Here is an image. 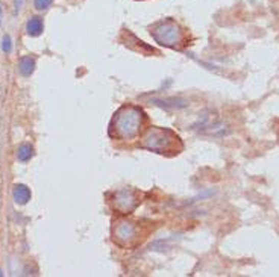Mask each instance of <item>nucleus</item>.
I'll return each mask as SVG.
<instances>
[{"label": "nucleus", "instance_id": "nucleus-7", "mask_svg": "<svg viewBox=\"0 0 279 277\" xmlns=\"http://www.w3.org/2000/svg\"><path fill=\"white\" fill-rule=\"evenodd\" d=\"M43 31H44V23L43 18L40 17H32L26 24V32L29 37H38L43 34Z\"/></svg>", "mask_w": 279, "mask_h": 277}, {"label": "nucleus", "instance_id": "nucleus-14", "mask_svg": "<svg viewBox=\"0 0 279 277\" xmlns=\"http://www.w3.org/2000/svg\"><path fill=\"white\" fill-rule=\"evenodd\" d=\"M0 276H2V271H0Z\"/></svg>", "mask_w": 279, "mask_h": 277}, {"label": "nucleus", "instance_id": "nucleus-11", "mask_svg": "<svg viewBox=\"0 0 279 277\" xmlns=\"http://www.w3.org/2000/svg\"><path fill=\"white\" fill-rule=\"evenodd\" d=\"M52 2L54 0H34V5H35V9L38 11H46L52 6Z\"/></svg>", "mask_w": 279, "mask_h": 277}, {"label": "nucleus", "instance_id": "nucleus-1", "mask_svg": "<svg viewBox=\"0 0 279 277\" xmlns=\"http://www.w3.org/2000/svg\"><path fill=\"white\" fill-rule=\"evenodd\" d=\"M146 114L135 105L121 106L114 114L110 124V136L118 141H134L141 135Z\"/></svg>", "mask_w": 279, "mask_h": 277}, {"label": "nucleus", "instance_id": "nucleus-2", "mask_svg": "<svg viewBox=\"0 0 279 277\" xmlns=\"http://www.w3.org/2000/svg\"><path fill=\"white\" fill-rule=\"evenodd\" d=\"M143 149L150 150L154 153L158 155H167L173 156L177 155L182 149L184 144L179 138V135H176L173 130L164 129V127H149L141 138V144Z\"/></svg>", "mask_w": 279, "mask_h": 277}, {"label": "nucleus", "instance_id": "nucleus-13", "mask_svg": "<svg viewBox=\"0 0 279 277\" xmlns=\"http://www.w3.org/2000/svg\"><path fill=\"white\" fill-rule=\"evenodd\" d=\"M0 23H2V5H0Z\"/></svg>", "mask_w": 279, "mask_h": 277}, {"label": "nucleus", "instance_id": "nucleus-5", "mask_svg": "<svg viewBox=\"0 0 279 277\" xmlns=\"http://www.w3.org/2000/svg\"><path fill=\"white\" fill-rule=\"evenodd\" d=\"M140 200L134 189H121L114 194V209L120 214H129L138 206Z\"/></svg>", "mask_w": 279, "mask_h": 277}, {"label": "nucleus", "instance_id": "nucleus-9", "mask_svg": "<svg viewBox=\"0 0 279 277\" xmlns=\"http://www.w3.org/2000/svg\"><path fill=\"white\" fill-rule=\"evenodd\" d=\"M32 156H34V147L31 144L24 143V144L18 146V149H17V159L20 162H28V161H31Z\"/></svg>", "mask_w": 279, "mask_h": 277}, {"label": "nucleus", "instance_id": "nucleus-10", "mask_svg": "<svg viewBox=\"0 0 279 277\" xmlns=\"http://www.w3.org/2000/svg\"><path fill=\"white\" fill-rule=\"evenodd\" d=\"M2 50L5 53H11L12 52V41H11V37L6 34L3 35V40H2Z\"/></svg>", "mask_w": 279, "mask_h": 277}, {"label": "nucleus", "instance_id": "nucleus-3", "mask_svg": "<svg viewBox=\"0 0 279 277\" xmlns=\"http://www.w3.org/2000/svg\"><path fill=\"white\" fill-rule=\"evenodd\" d=\"M150 35L160 46H164L167 49L181 50L182 47L187 46L185 31L171 18H166L155 23L150 27Z\"/></svg>", "mask_w": 279, "mask_h": 277}, {"label": "nucleus", "instance_id": "nucleus-6", "mask_svg": "<svg viewBox=\"0 0 279 277\" xmlns=\"http://www.w3.org/2000/svg\"><path fill=\"white\" fill-rule=\"evenodd\" d=\"M32 197V192L31 189L23 185V183H17L14 185V189H12V199L17 205H26Z\"/></svg>", "mask_w": 279, "mask_h": 277}, {"label": "nucleus", "instance_id": "nucleus-4", "mask_svg": "<svg viewBox=\"0 0 279 277\" xmlns=\"http://www.w3.org/2000/svg\"><path fill=\"white\" fill-rule=\"evenodd\" d=\"M114 241L120 247H134L138 242H141V227L138 223L129 221V220H121L115 223L114 227Z\"/></svg>", "mask_w": 279, "mask_h": 277}, {"label": "nucleus", "instance_id": "nucleus-8", "mask_svg": "<svg viewBox=\"0 0 279 277\" xmlns=\"http://www.w3.org/2000/svg\"><path fill=\"white\" fill-rule=\"evenodd\" d=\"M35 70V59L31 58V56H23L18 62V71L21 76L24 77H29Z\"/></svg>", "mask_w": 279, "mask_h": 277}, {"label": "nucleus", "instance_id": "nucleus-12", "mask_svg": "<svg viewBox=\"0 0 279 277\" xmlns=\"http://www.w3.org/2000/svg\"><path fill=\"white\" fill-rule=\"evenodd\" d=\"M21 6H23V0H14V12H15V14L20 12Z\"/></svg>", "mask_w": 279, "mask_h": 277}]
</instances>
